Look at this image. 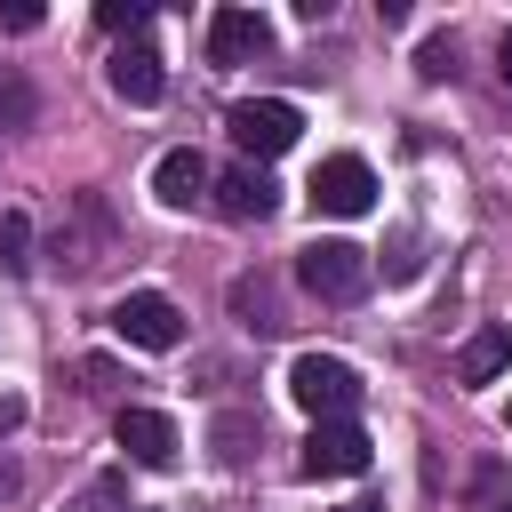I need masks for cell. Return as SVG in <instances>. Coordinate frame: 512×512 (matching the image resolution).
I'll return each mask as SVG.
<instances>
[{
	"label": "cell",
	"mask_w": 512,
	"mask_h": 512,
	"mask_svg": "<svg viewBox=\"0 0 512 512\" xmlns=\"http://www.w3.org/2000/svg\"><path fill=\"white\" fill-rule=\"evenodd\" d=\"M360 368L352 360H336V352H296V368H288V400L312 416V424H336V416H352L360 408Z\"/></svg>",
	"instance_id": "cell-1"
},
{
	"label": "cell",
	"mask_w": 512,
	"mask_h": 512,
	"mask_svg": "<svg viewBox=\"0 0 512 512\" xmlns=\"http://www.w3.org/2000/svg\"><path fill=\"white\" fill-rule=\"evenodd\" d=\"M296 280H304V296H320V304H360V296H368V248H352V240H312V248L296 256Z\"/></svg>",
	"instance_id": "cell-2"
},
{
	"label": "cell",
	"mask_w": 512,
	"mask_h": 512,
	"mask_svg": "<svg viewBox=\"0 0 512 512\" xmlns=\"http://www.w3.org/2000/svg\"><path fill=\"white\" fill-rule=\"evenodd\" d=\"M224 128H232V144H240V152H248V168H256V160H280V152L296 144L304 112H296V104H280V96H248V104H232V112H224Z\"/></svg>",
	"instance_id": "cell-3"
},
{
	"label": "cell",
	"mask_w": 512,
	"mask_h": 512,
	"mask_svg": "<svg viewBox=\"0 0 512 512\" xmlns=\"http://www.w3.org/2000/svg\"><path fill=\"white\" fill-rule=\"evenodd\" d=\"M296 472H304V480H360V472H368V432H360L352 416L312 424V440H304Z\"/></svg>",
	"instance_id": "cell-4"
},
{
	"label": "cell",
	"mask_w": 512,
	"mask_h": 512,
	"mask_svg": "<svg viewBox=\"0 0 512 512\" xmlns=\"http://www.w3.org/2000/svg\"><path fill=\"white\" fill-rule=\"evenodd\" d=\"M304 192H312V208H320V216H368V208H376V168H368V160H352V152H336V160H320V168H312V184H304Z\"/></svg>",
	"instance_id": "cell-5"
},
{
	"label": "cell",
	"mask_w": 512,
	"mask_h": 512,
	"mask_svg": "<svg viewBox=\"0 0 512 512\" xmlns=\"http://www.w3.org/2000/svg\"><path fill=\"white\" fill-rule=\"evenodd\" d=\"M112 328H120V344H136V352H176V344H184V312H176L160 288H136V296H120Z\"/></svg>",
	"instance_id": "cell-6"
},
{
	"label": "cell",
	"mask_w": 512,
	"mask_h": 512,
	"mask_svg": "<svg viewBox=\"0 0 512 512\" xmlns=\"http://www.w3.org/2000/svg\"><path fill=\"white\" fill-rule=\"evenodd\" d=\"M112 440H120L128 464H144V472H168V464L184 456V432H176L160 408H120V416H112Z\"/></svg>",
	"instance_id": "cell-7"
},
{
	"label": "cell",
	"mask_w": 512,
	"mask_h": 512,
	"mask_svg": "<svg viewBox=\"0 0 512 512\" xmlns=\"http://www.w3.org/2000/svg\"><path fill=\"white\" fill-rule=\"evenodd\" d=\"M264 48H272V24L256 8H216L208 16V64H248Z\"/></svg>",
	"instance_id": "cell-8"
},
{
	"label": "cell",
	"mask_w": 512,
	"mask_h": 512,
	"mask_svg": "<svg viewBox=\"0 0 512 512\" xmlns=\"http://www.w3.org/2000/svg\"><path fill=\"white\" fill-rule=\"evenodd\" d=\"M208 192H216V208H224L232 224H264V216L280 208V184H272L264 168H248V160H240V168H224Z\"/></svg>",
	"instance_id": "cell-9"
},
{
	"label": "cell",
	"mask_w": 512,
	"mask_h": 512,
	"mask_svg": "<svg viewBox=\"0 0 512 512\" xmlns=\"http://www.w3.org/2000/svg\"><path fill=\"white\" fill-rule=\"evenodd\" d=\"M104 80H112V96H128V104H160V88H168V72H160V48H152V40H120Z\"/></svg>",
	"instance_id": "cell-10"
},
{
	"label": "cell",
	"mask_w": 512,
	"mask_h": 512,
	"mask_svg": "<svg viewBox=\"0 0 512 512\" xmlns=\"http://www.w3.org/2000/svg\"><path fill=\"white\" fill-rule=\"evenodd\" d=\"M208 160L192 152V144H176V152H160V168H152V192H160V208H192V200H208Z\"/></svg>",
	"instance_id": "cell-11"
},
{
	"label": "cell",
	"mask_w": 512,
	"mask_h": 512,
	"mask_svg": "<svg viewBox=\"0 0 512 512\" xmlns=\"http://www.w3.org/2000/svg\"><path fill=\"white\" fill-rule=\"evenodd\" d=\"M504 368H512V336H504V328H480V336L456 352V376H464V384H496Z\"/></svg>",
	"instance_id": "cell-12"
},
{
	"label": "cell",
	"mask_w": 512,
	"mask_h": 512,
	"mask_svg": "<svg viewBox=\"0 0 512 512\" xmlns=\"http://www.w3.org/2000/svg\"><path fill=\"white\" fill-rule=\"evenodd\" d=\"M72 512H136V504H128V488L104 472V480H88V488L72 496Z\"/></svg>",
	"instance_id": "cell-13"
},
{
	"label": "cell",
	"mask_w": 512,
	"mask_h": 512,
	"mask_svg": "<svg viewBox=\"0 0 512 512\" xmlns=\"http://www.w3.org/2000/svg\"><path fill=\"white\" fill-rule=\"evenodd\" d=\"M144 16H152L144 0H104V8H96V24H104V32H144Z\"/></svg>",
	"instance_id": "cell-14"
},
{
	"label": "cell",
	"mask_w": 512,
	"mask_h": 512,
	"mask_svg": "<svg viewBox=\"0 0 512 512\" xmlns=\"http://www.w3.org/2000/svg\"><path fill=\"white\" fill-rule=\"evenodd\" d=\"M232 304L248 312V328H280V320H272V296H264V280H240V288H232Z\"/></svg>",
	"instance_id": "cell-15"
},
{
	"label": "cell",
	"mask_w": 512,
	"mask_h": 512,
	"mask_svg": "<svg viewBox=\"0 0 512 512\" xmlns=\"http://www.w3.org/2000/svg\"><path fill=\"white\" fill-rule=\"evenodd\" d=\"M0 264H24V216H0Z\"/></svg>",
	"instance_id": "cell-16"
},
{
	"label": "cell",
	"mask_w": 512,
	"mask_h": 512,
	"mask_svg": "<svg viewBox=\"0 0 512 512\" xmlns=\"http://www.w3.org/2000/svg\"><path fill=\"white\" fill-rule=\"evenodd\" d=\"M0 24H8V32H32V24H40V8H32V0H8V8H0Z\"/></svg>",
	"instance_id": "cell-17"
},
{
	"label": "cell",
	"mask_w": 512,
	"mask_h": 512,
	"mask_svg": "<svg viewBox=\"0 0 512 512\" xmlns=\"http://www.w3.org/2000/svg\"><path fill=\"white\" fill-rule=\"evenodd\" d=\"M16 424H24V400H16V392H0V440H8Z\"/></svg>",
	"instance_id": "cell-18"
},
{
	"label": "cell",
	"mask_w": 512,
	"mask_h": 512,
	"mask_svg": "<svg viewBox=\"0 0 512 512\" xmlns=\"http://www.w3.org/2000/svg\"><path fill=\"white\" fill-rule=\"evenodd\" d=\"M496 72H504V88H512V32L496 40Z\"/></svg>",
	"instance_id": "cell-19"
},
{
	"label": "cell",
	"mask_w": 512,
	"mask_h": 512,
	"mask_svg": "<svg viewBox=\"0 0 512 512\" xmlns=\"http://www.w3.org/2000/svg\"><path fill=\"white\" fill-rule=\"evenodd\" d=\"M0 496H16V464L8 456H0Z\"/></svg>",
	"instance_id": "cell-20"
},
{
	"label": "cell",
	"mask_w": 512,
	"mask_h": 512,
	"mask_svg": "<svg viewBox=\"0 0 512 512\" xmlns=\"http://www.w3.org/2000/svg\"><path fill=\"white\" fill-rule=\"evenodd\" d=\"M336 512H376V504H336Z\"/></svg>",
	"instance_id": "cell-21"
},
{
	"label": "cell",
	"mask_w": 512,
	"mask_h": 512,
	"mask_svg": "<svg viewBox=\"0 0 512 512\" xmlns=\"http://www.w3.org/2000/svg\"><path fill=\"white\" fill-rule=\"evenodd\" d=\"M496 512H512V504H496Z\"/></svg>",
	"instance_id": "cell-22"
}]
</instances>
